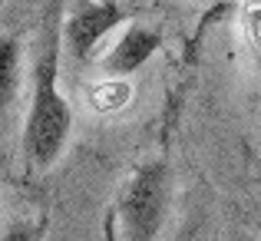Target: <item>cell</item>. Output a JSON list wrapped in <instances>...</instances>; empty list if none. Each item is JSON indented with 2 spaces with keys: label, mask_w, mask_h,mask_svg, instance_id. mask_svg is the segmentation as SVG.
I'll return each mask as SVG.
<instances>
[{
  "label": "cell",
  "mask_w": 261,
  "mask_h": 241,
  "mask_svg": "<svg viewBox=\"0 0 261 241\" xmlns=\"http://www.w3.org/2000/svg\"><path fill=\"white\" fill-rule=\"evenodd\" d=\"M119 23L122 10L116 0H76L63 13V50H70L73 60L86 63L99 50V40H106L109 30Z\"/></svg>",
  "instance_id": "cell-3"
},
{
  "label": "cell",
  "mask_w": 261,
  "mask_h": 241,
  "mask_svg": "<svg viewBox=\"0 0 261 241\" xmlns=\"http://www.w3.org/2000/svg\"><path fill=\"white\" fill-rule=\"evenodd\" d=\"M0 241H46V222H10L0 231Z\"/></svg>",
  "instance_id": "cell-6"
},
{
  "label": "cell",
  "mask_w": 261,
  "mask_h": 241,
  "mask_svg": "<svg viewBox=\"0 0 261 241\" xmlns=\"http://www.w3.org/2000/svg\"><path fill=\"white\" fill-rule=\"evenodd\" d=\"M20 70H23V50L13 33H0V113L13 106L20 89Z\"/></svg>",
  "instance_id": "cell-5"
},
{
  "label": "cell",
  "mask_w": 261,
  "mask_h": 241,
  "mask_svg": "<svg viewBox=\"0 0 261 241\" xmlns=\"http://www.w3.org/2000/svg\"><path fill=\"white\" fill-rule=\"evenodd\" d=\"M63 0H46L40 53L33 66L30 109L23 122V155L33 172H46L60 162L73 132V106L60 93V57H63Z\"/></svg>",
  "instance_id": "cell-1"
},
{
  "label": "cell",
  "mask_w": 261,
  "mask_h": 241,
  "mask_svg": "<svg viewBox=\"0 0 261 241\" xmlns=\"http://www.w3.org/2000/svg\"><path fill=\"white\" fill-rule=\"evenodd\" d=\"M159 46H162V37L155 30H149V26H142V23L126 26V33H122V37L109 46V53L102 57V73L113 76V79L133 76V73H139L142 66L152 60V53L159 50Z\"/></svg>",
  "instance_id": "cell-4"
},
{
  "label": "cell",
  "mask_w": 261,
  "mask_h": 241,
  "mask_svg": "<svg viewBox=\"0 0 261 241\" xmlns=\"http://www.w3.org/2000/svg\"><path fill=\"white\" fill-rule=\"evenodd\" d=\"M172 165L166 159L142 162L122 185L116 202V222L126 241H159L172 205Z\"/></svg>",
  "instance_id": "cell-2"
},
{
  "label": "cell",
  "mask_w": 261,
  "mask_h": 241,
  "mask_svg": "<svg viewBox=\"0 0 261 241\" xmlns=\"http://www.w3.org/2000/svg\"><path fill=\"white\" fill-rule=\"evenodd\" d=\"M102 235H106V241H119V222H116V211L106 215V231H102Z\"/></svg>",
  "instance_id": "cell-7"
}]
</instances>
